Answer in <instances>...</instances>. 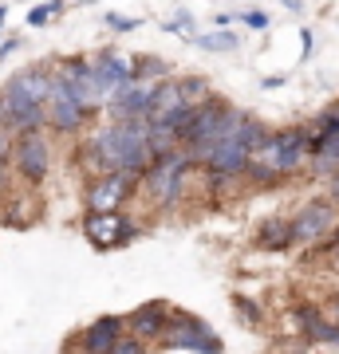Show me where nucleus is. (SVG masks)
Listing matches in <instances>:
<instances>
[{"label":"nucleus","instance_id":"obj_2","mask_svg":"<svg viewBox=\"0 0 339 354\" xmlns=\"http://www.w3.org/2000/svg\"><path fill=\"white\" fill-rule=\"evenodd\" d=\"M312 150L315 146L308 127H288V130H277V134H264V142L252 150V162L268 165L277 177H292L312 162Z\"/></svg>","mask_w":339,"mask_h":354},{"label":"nucleus","instance_id":"obj_4","mask_svg":"<svg viewBox=\"0 0 339 354\" xmlns=\"http://www.w3.org/2000/svg\"><path fill=\"white\" fill-rule=\"evenodd\" d=\"M44 111H48V127L55 130V134H79V130L87 127V118H91V111L71 95V87H67L55 71H51V91H48Z\"/></svg>","mask_w":339,"mask_h":354},{"label":"nucleus","instance_id":"obj_17","mask_svg":"<svg viewBox=\"0 0 339 354\" xmlns=\"http://www.w3.org/2000/svg\"><path fill=\"white\" fill-rule=\"evenodd\" d=\"M177 91H182V99L193 102V106H198L201 99H209V83H205V79H198V75L177 79Z\"/></svg>","mask_w":339,"mask_h":354},{"label":"nucleus","instance_id":"obj_18","mask_svg":"<svg viewBox=\"0 0 339 354\" xmlns=\"http://www.w3.org/2000/svg\"><path fill=\"white\" fill-rule=\"evenodd\" d=\"M111 354H150V342L134 339V335H123V339L114 342V351H111Z\"/></svg>","mask_w":339,"mask_h":354},{"label":"nucleus","instance_id":"obj_24","mask_svg":"<svg viewBox=\"0 0 339 354\" xmlns=\"http://www.w3.org/2000/svg\"><path fill=\"white\" fill-rule=\"evenodd\" d=\"M324 252H331V260H336V268H339V225H336V232H331V241H327Z\"/></svg>","mask_w":339,"mask_h":354},{"label":"nucleus","instance_id":"obj_5","mask_svg":"<svg viewBox=\"0 0 339 354\" xmlns=\"http://www.w3.org/2000/svg\"><path fill=\"white\" fill-rule=\"evenodd\" d=\"M134 193H139V174H123V169H114V174L91 177L87 213H114V209H123Z\"/></svg>","mask_w":339,"mask_h":354},{"label":"nucleus","instance_id":"obj_16","mask_svg":"<svg viewBox=\"0 0 339 354\" xmlns=\"http://www.w3.org/2000/svg\"><path fill=\"white\" fill-rule=\"evenodd\" d=\"M193 44L205 51H237L241 39L233 36V32H209V36H193Z\"/></svg>","mask_w":339,"mask_h":354},{"label":"nucleus","instance_id":"obj_11","mask_svg":"<svg viewBox=\"0 0 339 354\" xmlns=\"http://www.w3.org/2000/svg\"><path fill=\"white\" fill-rule=\"evenodd\" d=\"M126 335V315H99L79 330V354H111L114 342Z\"/></svg>","mask_w":339,"mask_h":354},{"label":"nucleus","instance_id":"obj_12","mask_svg":"<svg viewBox=\"0 0 339 354\" xmlns=\"http://www.w3.org/2000/svg\"><path fill=\"white\" fill-rule=\"evenodd\" d=\"M170 311H174V307L166 304V299L134 307V311L126 315V335H134V339H142V342H158V335H162L166 323H170Z\"/></svg>","mask_w":339,"mask_h":354},{"label":"nucleus","instance_id":"obj_15","mask_svg":"<svg viewBox=\"0 0 339 354\" xmlns=\"http://www.w3.org/2000/svg\"><path fill=\"white\" fill-rule=\"evenodd\" d=\"M170 75V64L158 59V55H142V59H130V79L134 83H162Z\"/></svg>","mask_w":339,"mask_h":354},{"label":"nucleus","instance_id":"obj_10","mask_svg":"<svg viewBox=\"0 0 339 354\" xmlns=\"http://www.w3.org/2000/svg\"><path fill=\"white\" fill-rule=\"evenodd\" d=\"M154 91L158 83H126V87H114L107 95V114H111V122H123V118H146L150 114V102H154Z\"/></svg>","mask_w":339,"mask_h":354},{"label":"nucleus","instance_id":"obj_8","mask_svg":"<svg viewBox=\"0 0 339 354\" xmlns=\"http://www.w3.org/2000/svg\"><path fill=\"white\" fill-rule=\"evenodd\" d=\"M16 174L24 177L28 185H40L51 169V146L44 134H16L12 142V158H8Z\"/></svg>","mask_w":339,"mask_h":354},{"label":"nucleus","instance_id":"obj_23","mask_svg":"<svg viewBox=\"0 0 339 354\" xmlns=\"http://www.w3.org/2000/svg\"><path fill=\"white\" fill-rule=\"evenodd\" d=\"M241 20H245L249 28H268V16H264V12H245Z\"/></svg>","mask_w":339,"mask_h":354},{"label":"nucleus","instance_id":"obj_25","mask_svg":"<svg viewBox=\"0 0 339 354\" xmlns=\"http://www.w3.org/2000/svg\"><path fill=\"white\" fill-rule=\"evenodd\" d=\"M16 48H20V36H12V39H4V44H0V59H8V55H12Z\"/></svg>","mask_w":339,"mask_h":354},{"label":"nucleus","instance_id":"obj_19","mask_svg":"<svg viewBox=\"0 0 339 354\" xmlns=\"http://www.w3.org/2000/svg\"><path fill=\"white\" fill-rule=\"evenodd\" d=\"M233 307L241 311V323H252V327L261 323V307L252 304V299H245V295H233Z\"/></svg>","mask_w":339,"mask_h":354},{"label":"nucleus","instance_id":"obj_21","mask_svg":"<svg viewBox=\"0 0 339 354\" xmlns=\"http://www.w3.org/2000/svg\"><path fill=\"white\" fill-rule=\"evenodd\" d=\"M166 32H198V24H193V16L189 12H177L170 24H166Z\"/></svg>","mask_w":339,"mask_h":354},{"label":"nucleus","instance_id":"obj_22","mask_svg":"<svg viewBox=\"0 0 339 354\" xmlns=\"http://www.w3.org/2000/svg\"><path fill=\"white\" fill-rule=\"evenodd\" d=\"M107 24H111L114 32H134L142 20H134V16H114V12H111V16H107Z\"/></svg>","mask_w":339,"mask_h":354},{"label":"nucleus","instance_id":"obj_6","mask_svg":"<svg viewBox=\"0 0 339 354\" xmlns=\"http://www.w3.org/2000/svg\"><path fill=\"white\" fill-rule=\"evenodd\" d=\"M83 236H87L99 252H111L119 244L134 241L139 228H134V216H126L123 209H114V213H87L83 216Z\"/></svg>","mask_w":339,"mask_h":354},{"label":"nucleus","instance_id":"obj_27","mask_svg":"<svg viewBox=\"0 0 339 354\" xmlns=\"http://www.w3.org/2000/svg\"><path fill=\"white\" fill-rule=\"evenodd\" d=\"M331 319H336V323H339V299H336V307H331Z\"/></svg>","mask_w":339,"mask_h":354},{"label":"nucleus","instance_id":"obj_3","mask_svg":"<svg viewBox=\"0 0 339 354\" xmlns=\"http://www.w3.org/2000/svg\"><path fill=\"white\" fill-rule=\"evenodd\" d=\"M162 351H193V354H221V339H217L209 323H201L198 315L186 311H170V323L158 335Z\"/></svg>","mask_w":339,"mask_h":354},{"label":"nucleus","instance_id":"obj_7","mask_svg":"<svg viewBox=\"0 0 339 354\" xmlns=\"http://www.w3.org/2000/svg\"><path fill=\"white\" fill-rule=\"evenodd\" d=\"M336 225H339V205H331L327 197L308 201L300 213L292 216V244H308V248H315L327 232H336Z\"/></svg>","mask_w":339,"mask_h":354},{"label":"nucleus","instance_id":"obj_14","mask_svg":"<svg viewBox=\"0 0 339 354\" xmlns=\"http://www.w3.org/2000/svg\"><path fill=\"white\" fill-rule=\"evenodd\" d=\"M252 241L264 252H284L292 244V216H268V221H261L257 232H252Z\"/></svg>","mask_w":339,"mask_h":354},{"label":"nucleus","instance_id":"obj_28","mask_svg":"<svg viewBox=\"0 0 339 354\" xmlns=\"http://www.w3.org/2000/svg\"><path fill=\"white\" fill-rule=\"evenodd\" d=\"M4 12H8V8H4V4H0V24H4ZM0 32H4V28H0Z\"/></svg>","mask_w":339,"mask_h":354},{"label":"nucleus","instance_id":"obj_26","mask_svg":"<svg viewBox=\"0 0 339 354\" xmlns=\"http://www.w3.org/2000/svg\"><path fill=\"white\" fill-rule=\"evenodd\" d=\"M284 8H292V12H300V0H284Z\"/></svg>","mask_w":339,"mask_h":354},{"label":"nucleus","instance_id":"obj_9","mask_svg":"<svg viewBox=\"0 0 339 354\" xmlns=\"http://www.w3.org/2000/svg\"><path fill=\"white\" fill-rule=\"evenodd\" d=\"M55 75L71 87V95H76L83 106H87L91 114L99 111L103 102H107V91L99 87V79H95V67H91V59H83V55H71V59H63L60 67H55Z\"/></svg>","mask_w":339,"mask_h":354},{"label":"nucleus","instance_id":"obj_20","mask_svg":"<svg viewBox=\"0 0 339 354\" xmlns=\"http://www.w3.org/2000/svg\"><path fill=\"white\" fill-rule=\"evenodd\" d=\"M51 20V4H36V8H28V24L32 28H44Z\"/></svg>","mask_w":339,"mask_h":354},{"label":"nucleus","instance_id":"obj_13","mask_svg":"<svg viewBox=\"0 0 339 354\" xmlns=\"http://www.w3.org/2000/svg\"><path fill=\"white\" fill-rule=\"evenodd\" d=\"M91 67H95V79H99V87L107 91V95H111L114 87H126V83H130V59L119 55V51H103V55H95Z\"/></svg>","mask_w":339,"mask_h":354},{"label":"nucleus","instance_id":"obj_1","mask_svg":"<svg viewBox=\"0 0 339 354\" xmlns=\"http://www.w3.org/2000/svg\"><path fill=\"white\" fill-rule=\"evenodd\" d=\"M189 169H193V162H189V153L182 150V146L170 150L166 158H154V162L142 169V177H139L142 197H146L154 209H174V205L186 197Z\"/></svg>","mask_w":339,"mask_h":354},{"label":"nucleus","instance_id":"obj_29","mask_svg":"<svg viewBox=\"0 0 339 354\" xmlns=\"http://www.w3.org/2000/svg\"><path fill=\"white\" fill-rule=\"evenodd\" d=\"M71 4H95V0H71Z\"/></svg>","mask_w":339,"mask_h":354}]
</instances>
